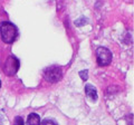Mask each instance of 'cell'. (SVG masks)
Masks as SVG:
<instances>
[{
    "instance_id": "6",
    "label": "cell",
    "mask_w": 134,
    "mask_h": 125,
    "mask_svg": "<svg viewBox=\"0 0 134 125\" xmlns=\"http://www.w3.org/2000/svg\"><path fill=\"white\" fill-rule=\"evenodd\" d=\"M27 125H40V117L38 114L31 113L28 115L27 118Z\"/></svg>"
},
{
    "instance_id": "1",
    "label": "cell",
    "mask_w": 134,
    "mask_h": 125,
    "mask_svg": "<svg viewBox=\"0 0 134 125\" xmlns=\"http://www.w3.org/2000/svg\"><path fill=\"white\" fill-rule=\"evenodd\" d=\"M0 35L3 43L12 44L18 36V30L14 24L9 21H3L0 24Z\"/></svg>"
},
{
    "instance_id": "9",
    "label": "cell",
    "mask_w": 134,
    "mask_h": 125,
    "mask_svg": "<svg viewBox=\"0 0 134 125\" xmlns=\"http://www.w3.org/2000/svg\"><path fill=\"white\" fill-rule=\"evenodd\" d=\"M86 22H87V20L85 19V17H81V18H79V19H78V20H77V21L75 22V24H76V26H78V27H82L83 25H84V24H86Z\"/></svg>"
},
{
    "instance_id": "5",
    "label": "cell",
    "mask_w": 134,
    "mask_h": 125,
    "mask_svg": "<svg viewBox=\"0 0 134 125\" xmlns=\"http://www.w3.org/2000/svg\"><path fill=\"white\" fill-rule=\"evenodd\" d=\"M85 93H86L87 97H88L91 101H93V102L97 101V92H96V88L93 85L87 84L85 86Z\"/></svg>"
},
{
    "instance_id": "11",
    "label": "cell",
    "mask_w": 134,
    "mask_h": 125,
    "mask_svg": "<svg viewBox=\"0 0 134 125\" xmlns=\"http://www.w3.org/2000/svg\"><path fill=\"white\" fill-rule=\"evenodd\" d=\"M0 87H1V82H0Z\"/></svg>"
},
{
    "instance_id": "2",
    "label": "cell",
    "mask_w": 134,
    "mask_h": 125,
    "mask_svg": "<svg viewBox=\"0 0 134 125\" xmlns=\"http://www.w3.org/2000/svg\"><path fill=\"white\" fill-rule=\"evenodd\" d=\"M44 77L49 83H57L63 78V69L60 66H49L44 70Z\"/></svg>"
},
{
    "instance_id": "7",
    "label": "cell",
    "mask_w": 134,
    "mask_h": 125,
    "mask_svg": "<svg viewBox=\"0 0 134 125\" xmlns=\"http://www.w3.org/2000/svg\"><path fill=\"white\" fill-rule=\"evenodd\" d=\"M79 76H81V78L83 81H87V79H88V70H87V69L81 70V72H79Z\"/></svg>"
},
{
    "instance_id": "4",
    "label": "cell",
    "mask_w": 134,
    "mask_h": 125,
    "mask_svg": "<svg viewBox=\"0 0 134 125\" xmlns=\"http://www.w3.org/2000/svg\"><path fill=\"white\" fill-rule=\"evenodd\" d=\"M19 60L17 59L15 56H9L5 61V66H3V72L7 76H14L17 74L19 69Z\"/></svg>"
},
{
    "instance_id": "10",
    "label": "cell",
    "mask_w": 134,
    "mask_h": 125,
    "mask_svg": "<svg viewBox=\"0 0 134 125\" xmlns=\"http://www.w3.org/2000/svg\"><path fill=\"white\" fill-rule=\"evenodd\" d=\"M40 125H57V124L52 120H44L43 122L40 123Z\"/></svg>"
},
{
    "instance_id": "3",
    "label": "cell",
    "mask_w": 134,
    "mask_h": 125,
    "mask_svg": "<svg viewBox=\"0 0 134 125\" xmlns=\"http://www.w3.org/2000/svg\"><path fill=\"white\" fill-rule=\"evenodd\" d=\"M96 61L98 66H108L112 61V53L106 47H98L96 49Z\"/></svg>"
},
{
    "instance_id": "8",
    "label": "cell",
    "mask_w": 134,
    "mask_h": 125,
    "mask_svg": "<svg viewBox=\"0 0 134 125\" xmlns=\"http://www.w3.org/2000/svg\"><path fill=\"white\" fill-rule=\"evenodd\" d=\"M14 125H25L24 120H23L21 116H16L15 122H14Z\"/></svg>"
}]
</instances>
